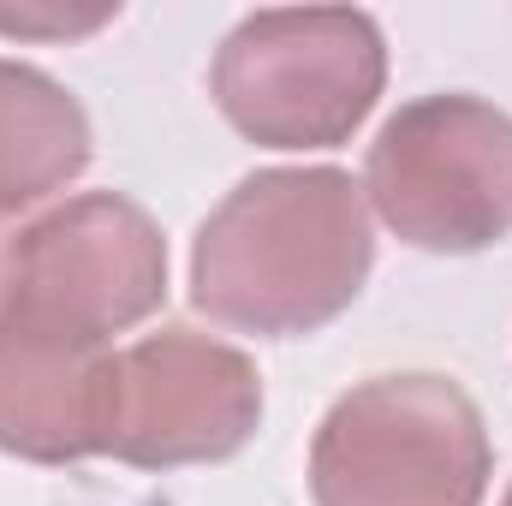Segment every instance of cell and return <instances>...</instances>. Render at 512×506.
Masks as SVG:
<instances>
[{
	"mask_svg": "<svg viewBox=\"0 0 512 506\" xmlns=\"http://www.w3.org/2000/svg\"><path fill=\"white\" fill-rule=\"evenodd\" d=\"M376 268L364 185L346 167H256L191 239V304L256 340L346 316Z\"/></svg>",
	"mask_w": 512,
	"mask_h": 506,
	"instance_id": "6da1fadb",
	"label": "cell"
},
{
	"mask_svg": "<svg viewBox=\"0 0 512 506\" xmlns=\"http://www.w3.org/2000/svg\"><path fill=\"white\" fill-rule=\"evenodd\" d=\"M167 304V239L143 203L120 191H84L36 215L6 239L0 262V334L108 352L114 334Z\"/></svg>",
	"mask_w": 512,
	"mask_h": 506,
	"instance_id": "7a4b0ae2",
	"label": "cell"
},
{
	"mask_svg": "<svg viewBox=\"0 0 512 506\" xmlns=\"http://www.w3.org/2000/svg\"><path fill=\"white\" fill-rule=\"evenodd\" d=\"M387 42L358 6L245 12L209 66V96L256 149H340L382 102Z\"/></svg>",
	"mask_w": 512,
	"mask_h": 506,
	"instance_id": "3957f363",
	"label": "cell"
},
{
	"mask_svg": "<svg viewBox=\"0 0 512 506\" xmlns=\"http://www.w3.org/2000/svg\"><path fill=\"white\" fill-rule=\"evenodd\" d=\"M495 447L453 376H370L328 405L310 441L316 506H483Z\"/></svg>",
	"mask_w": 512,
	"mask_h": 506,
	"instance_id": "277c9868",
	"label": "cell"
},
{
	"mask_svg": "<svg viewBox=\"0 0 512 506\" xmlns=\"http://www.w3.org/2000/svg\"><path fill=\"white\" fill-rule=\"evenodd\" d=\"M364 203L429 256L512 239V114L465 90L405 102L364 155Z\"/></svg>",
	"mask_w": 512,
	"mask_h": 506,
	"instance_id": "5b68a950",
	"label": "cell"
},
{
	"mask_svg": "<svg viewBox=\"0 0 512 506\" xmlns=\"http://www.w3.org/2000/svg\"><path fill=\"white\" fill-rule=\"evenodd\" d=\"M262 423L256 364L197 328L143 334L126 352H108L96 405V459L131 471L221 465L245 453Z\"/></svg>",
	"mask_w": 512,
	"mask_h": 506,
	"instance_id": "8992f818",
	"label": "cell"
},
{
	"mask_svg": "<svg viewBox=\"0 0 512 506\" xmlns=\"http://www.w3.org/2000/svg\"><path fill=\"white\" fill-rule=\"evenodd\" d=\"M108 352H66L0 334V453L30 465L96 459V405Z\"/></svg>",
	"mask_w": 512,
	"mask_h": 506,
	"instance_id": "52a82bcc",
	"label": "cell"
},
{
	"mask_svg": "<svg viewBox=\"0 0 512 506\" xmlns=\"http://www.w3.org/2000/svg\"><path fill=\"white\" fill-rule=\"evenodd\" d=\"M96 155L84 102L42 66L0 60V215L66 191Z\"/></svg>",
	"mask_w": 512,
	"mask_h": 506,
	"instance_id": "ba28073f",
	"label": "cell"
},
{
	"mask_svg": "<svg viewBox=\"0 0 512 506\" xmlns=\"http://www.w3.org/2000/svg\"><path fill=\"white\" fill-rule=\"evenodd\" d=\"M501 506H512V489H507V501H501Z\"/></svg>",
	"mask_w": 512,
	"mask_h": 506,
	"instance_id": "9c48e42d",
	"label": "cell"
}]
</instances>
